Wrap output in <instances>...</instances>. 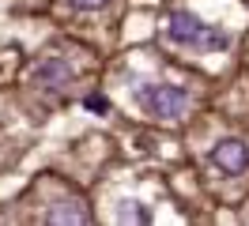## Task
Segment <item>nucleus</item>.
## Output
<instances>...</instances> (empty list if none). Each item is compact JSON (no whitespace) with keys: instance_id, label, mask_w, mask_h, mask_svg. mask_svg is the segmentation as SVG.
<instances>
[{"instance_id":"obj_1","label":"nucleus","mask_w":249,"mask_h":226,"mask_svg":"<svg viewBox=\"0 0 249 226\" xmlns=\"http://www.w3.org/2000/svg\"><path fill=\"white\" fill-rule=\"evenodd\" d=\"M166 38L174 45H193V49H227V34L223 30H212L208 23H200L196 15L189 12H170L166 15Z\"/></svg>"},{"instance_id":"obj_2","label":"nucleus","mask_w":249,"mask_h":226,"mask_svg":"<svg viewBox=\"0 0 249 226\" xmlns=\"http://www.w3.org/2000/svg\"><path fill=\"white\" fill-rule=\"evenodd\" d=\"M136 98H140V109L151 117H181L189 105V94L181 87H170V83H151Z\"/></svg>"},{"instance_id":"obj_3","label":"nucleus","mask_w":249,"mask_h":226,"mask_svg":"<svg viewBox=\"0 0 249 226\" xmlns=\"http://www.w3.org/2000/svg\"><path fill=\"white\" fill-rule=\"evenodd\" d=\"M212 162H215L223 174H242L249 166V151H246V143H238V139H223V143H215V151H212Z\"/></svg>"},{"instance_id":"obj_4","label":"nucleus","mask_w":249,"mask_h":226,"mask_svg":"<svg viewBox=\"0 0 249 226\" xmlns=\"http://www.w3.org/2000/svg\"><path fill=\"white\" fill-rule=\"evenodd\" d=\"M34 79H38L42 87H61V83H68V68H64L61 60H42L38 72H34Z\"/></svg>"},{"instance_id":"obj_5","label":"nucleus","mask_w":249,"mask_h":226,"mask_svg":"<svg viewBox=\"0 0 249 226\" xmlns=\"http://www.w3.org/2000/svg\"><path fill=\"white\" fill-rule=\"evenodd\" d=\"M121 219L124 223H151V211L147 208H121Z\"/></svg>"},{"instance_id":"obj_6","label":"nucleus","mask_w":249,"mask_h":226,"mask_svg":"<svg viewBox=\"0 0 249 226\" xmlns=\"http://www.w3.org/2000/svg\"><path fill=\"white\" fill-rule=\"evenodd\" d=\"M68 4H72V8H79V12H98L106 0H68Z\"/></svg>"}]
</instances>
